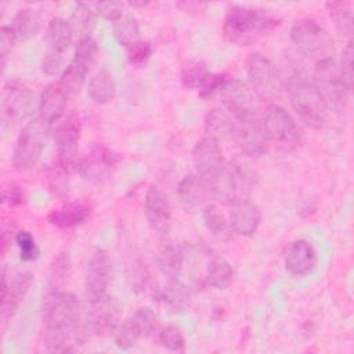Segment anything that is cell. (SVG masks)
<instances>
[{
	"label": "cell",
	"mask_w": 354,
	"mask_h": 354,
	"mask_svg": "<svg viewBox=\"0 0 354 354\" xmlns=\"http://www.w3.org/2000/svg\"><path fill=\"white\" fill-rule=\"evenodd\" d=\"M144 212L147 223L156 235H166L171 224V210L166 194L156 185H151L145 194Z\"/></svg>",
	"instance_id": "obj_19"
},
{
	"label": "cell",
	"mask_w": 354,
	"mask_h": 354,
	"mask_svg": "<svg viewBox=\"0 0 354 354\" xmlns=\"http://www.w3.org/2000/svg\"><path fill=\"white\" fill-rule=\"evenodd\" d=\"M148 4H149V1H130L129 3V6H131L134 8H141V7H145Z\"/></svg>",
	"instance_id": "obj_53"
},
{
	"label": "cell",
	"mask_w": 354,
	"mask_h": 354,
	"mask_svg": "<svg viewBox=\"0 0 354 354\" xmlns=\"http://www.w3.org/2000/svg\"><path fill=\"white\" fill-rule=\"evenodd\" d=\"M93 213V205L87 201H72L53 209L47 220L51 225L59 230H69L83 224Z\"/></svg>",
	"instance_id": "obj_21"
},
{
	"label": "cell",
	"mask_w": 354,
	"mask_h": 354,
	"mask_svg": "<svg viewBox=\"0 0 354 354\" xmlns=\"http://www.w3.org/2000/svg\"><path fill=\"white\" fill-rule=\"evenodd\" d=\"M129 279L131 289H134L136 292H144L149 283V272L145 263H142L141 260H136L130 266Z\"/></svg>",
	"instance_id": "obj_44"
},
{
	"label": "cell",
	"mask_w": 354,
	"mask_h": 354,
	"mask_svg": "<svg viewBox=\"0 0 354 354\" xmlns=\"http://www.w3.org/2000/svg\"><path fill=\"white\" fill-rule=\"evenodd\" d=\"M236 127V119L227 111L212 109L205 118V131L209 137L220 140H232Z\"/></svg>",
	"instance_id": "obj_26"
},
{
	"label": "cell",
	"mask_w": 354,
	"mask_h": 354,
	"mask_svg": "<svg viewBox=\"0 0 354 354\" xmlns=\"http://www.w3.org/2000/svg\"><path fill=\"white\" fill-rule=\"evenodd\" d=\"M1 201L4 205H8L10 207L19 206L25 201L24 189L15 183H8L7 185H4L1 191Z\"/></svg>",
	"instance_id": "obj_51"
},
{
	"label": "cell",
	"mask_w": 354,
	"mask_h": 354,
	"mask_svg": "<svg viewBox=\"0 0 354 354\" xmlns=\"http://www.w3.org/2000/svg\"><path fill=\"white\" fill-rule=\"evenodd\" d=\"M192 159L198 176L210 183L227 166L220 142L209 136L196 141L192 149Z\"/></svg>",
	"instance_id": "obj_17"
},
{
	"label": "cell",
	"mask_w": 354,
	"mask_h": 354,
	"mask_svg": "<svg viewBox=\"0 0 354 354\" xmlns=\"http://www.w3.org/2000/svg\"><path fill=\"white\" fill-rule=\"evenodd\" d=\"M62 64H64V54H58L55 51L47 50L41 58L40 68L44 75L55 76L59 72L62 73Z\"/></svg>",
	"instance_id": "obj_49"
},
{
	"label": "cell",
	"mask_w": 354,
	"mask_h": 354,
	"mask_svg": "<svg viewBox=\"0 0 354 354\" xmlns=\"http://www.w3.org/2000/svg\"><path fill=\"white\" fill-rule=\"evenodd\" d=\"M93 4H87V3H77L73 12H72V18H71V25L73 28V32L77 30L82 37L87 36L90 32V28L93 25V15L94 8H91Z\"/></svg>",
	"instance_id": "obj_40"
},
{
	"label": "cell",
	"mask_w": 354,
	"mask_h": 354,
	"mask_svg": "<svg viewBox=\"0 0 354 354\" xmlns=\"http://www.w3.org/2000/svg\"><path fill=\"white\" fill-rule=\"evenodd\" d=\"M138 339L148 337L156 326V314L149 307H138L127 319Z\"/></svg>",
	"instance_id": "obj_37"
},
{
	"label": "cell",
	"mask_w": 354,
	"mask_h": 354,
	"mask_svg": "<svg viewBox=\"0 0 354 354\" xmlns=\"http://www.w3.org/2000/svg\"><path fill=\"white\" fill-rule=\"evenodd\" d=\"M261 126L268 144L282 152H290L300 144V131L292 115L278 104H270L263 113Z\"/></svg>",
	"instance_id": "obj_8"
},
{
	"label": "cell",
	"mask_w": 354,
	"mask_h": 354,
	"mask_svg": "<svg viewBox=\"0 0 354 354\" xmlns=\"http://www.w3.org/2000/svg\"><path fill=\"white\" fill-rule=\"evenodd\" d=\"M73 28L69 21L61 17H54L47 25L46 39L48 43V50L58 54H64L73 40Z\"/></svg>",
	"instance_id": "obj_27"
},
{
	"label": "cell",
	"mask_w": 354,
	"mask_h": 354,
	"mask_svg": "<svg viewBox=\"0 0 354 354\" xmlns=\"http://www.w3.org/2000/svg\"><path fill=\"white\" fill-rule=\"evenodd\" d=\"M261 223V213L257 205L249 199L234 205L230 216V224L234 232L242 236L253 235Z\"/></svg>",
	"instance_id": "obj_23"
},
{
	"label": "cell",
	"mask_w": 354,
	"mask_h": 354,
	"mask_svg": "<svg viewBox=\"0 0 354 354\" xmlns=\"http://www.w3.org/2000/svg\"><path fill=\"white\" fill-rule=\"evenodd\" d=\"M97 57H98V46L95 40L90 35L80 37L72 61L86 66L87 69H91V66L97 61Z\"/></svg>",
	"instance_id": "obj_39"
},
{
	"label": "cell",
	"mask_w": 354,
	"mask_h": 354,
	"mask_svg": "<svg viewBox=\"0 0 354 354\" xmlns=\"http://www.w3.org/2000/svg\"><path fill=\"white\" fill-rule=\"evenodd\" d=\"M116 93V86L112 75L108 71L97 72L88 82L87 94L93 102L98 105L108 104L113 100Z\"/></svg>",
	"instance_id": "obj_30"
},
{
	"label": "cell",
	"mask_w": 354,
	"mask_h": 354,
	"mask_svg": "<svg viewBox=\"0 0 354 354\" xmlns=\"http://www.w3.org/2000/svg\"><path fill=\"white\" fill-rule=\"evenodd\" d=\"M326 10L332 18L336 29L351 37L353 33V3L351 1H329L326 3Z\"/></svg>",
	"instance_id": "obj_33"
},
{
	"label": "cell",
	"mask_w": 354,
	"mask_h": 354,
	"mask_svg": "<svg viewBox=\"0 0 354 354\" xmlns=\"http://www.w3.org/2000/svg\"><path fill=\"white\" fill-rule=\"evenodd\" d=\"M239 149L250 158H260L268 151V140L266 137L261 120L256 118L248 120H236V127L232 138Z\"/></svg>",
	"instance_id": "obj_18"
},
{
	"label": "cell",
	"mask_w": 354,
	"mask_h": 354,
	"mask_svg": "<svg viewBox=\"0 0 354 354\" xmlns=\"http://www.w3.org/2000/svg\"><path fill=\"white\" fill-rule=\"evenodd\" d=\"M68 97L64 94V91L59 88V86L55 84H48L40 94L39 101H37V111L41 119L48 122L50 124H54L58 122L64 113H65V106L68 102Z\"/></svg>",
	"instance_id": "obj_24"
},
{
	"label": "cell",
	"mask_w": 354,
	"mask_h": 354,
	"mask_svg": "<svg viewBox=\"0 0 354 354\" xmlns=\"http://www.w3.org/2000/svg\"><path fill=\"white\" fill-rule=\"evenodd\" d=\"M33 283V275L29 271H21L14 275L7 267L1 271V318L7 321L11 318L18 307L21 306L24 297Z\"/></svg>",
	"instance_id": "obj_16"
},
{
	"label": "cell",
	"mask_w": 354,
	"mask_h": 354,
	"mask_svg": "<svg viewBox=\"0 0 354 354\" xmlns=\"http://www.w3.org/2000/svg\"><path fill=\"white\" fill-rule=\"evenodd\" d=\"M290 41L299 54L315 62L333 58L335 43L332 36L314 19L296 21L290 29Z\"/></svg>",
	"instance_id": "obj_4"
},
{
	"label": "cell",
	"mask_w": 354,
	"mask_h": 354,
	"mask_svg": "<svg viewBox=\"0 0 354 354\" xmlns=\"http://www.w3.org/2000/svg\"><path fill=\"white\" fill-rule=\"evenodd\" d=\"M278 24V18L268 10L232 4L224 15L223 33L232 44L250 46L268 35Z\"/></svg>",
	"instance_id": "obj_1"
},
{
	"label": "cell",
	"mask_w": 354,
	"mask_h": 354,
	"mask_svg": "<svg viewBox=\"0 0 354 354\" xmlns=\"http://www.w3.org/2000/svg\"><path fill=\"white\" fill-rule=\"evenodd\" d=\"M113 263L112 257L105 249H97L87 264L84 277V292L87 301L106 295L112 281Z\"/></svg>",
	"instance_id": "obj_15"
},
{
	"label": "cell",
	"mask_w": 354,
	"mask_h": 354,
	"mask_svg": "<svg viewBox=\"0 0 354 354\" xmlns=\"http://www.w3.org/2000/svg\"><path fill=\"white\" fill-rule=\"evenodd\" d=\"M113 35L116 41L126 48L140 40V24L134 15H123L113 22Z\"/></svg>",
	"instance_id": "obj_35"
},
{
	"label": "cell",
	"mask_w": 354,
	"mask_h": 354,
	"mask_svg": "<svg viewBox=\"0 0 354 354\" xmlns=\"http://www.w3.org/2000/svg\"><path fill=\"white\" fill-rule=\"evenodd\" d=\"M155 264L167 279H176L183 271V250L176 243L167 242L158 249L155 254Z\"/></svg>",
	"instance_id": "obj_25"
},
{
	"label": "cell",
	"mask_w": 354,
	"mask_h": 354,
	"mask_svg": "<svg viewBox=\"0 0 354 354\" xmlns=\"http://www.w3.org/2000/svg\"><path fill=\"white\" fill-rule=\"evenodd\" d=\"M230 75L227 73H207V76L203 79L201 86L198 87V95L203 100L210 98L214 93L220 91L224 82L227 80Z\"/></svg>",
	"instance_id": "obj_45"
},
{
	"label": "cell",
	"mask_w": 354,
	"mask_h": 354,
	"mask_svg": "<svg viewBox=\"0 0 354 354\" xmlns=\"http://www.w3.org/2000/svg\"><path fill=\"white\" fill-rule=\"evenodd\" d=\"M221 101L236 120L256 118V101L252 88L238 77L228 76L220 88Z\"/></svg>",
	"instance_id": "obj_12"
},
{
	"label": "cell",
	"mask_w": 354,
	"mask_h": 354,
	"mask_svg": "<svg viewBox=\"0 0 354 354\" xmlns=\"http://www.w3.org/2000/svg\"><path fill=\"white\" fill-rule=\"evenodd\" d=\"M51 126L36 116L22 127L12 148V166L17 170H26L37 163L47 145Z\"/></svg>",
	"instance_id": "obj_5"
},
{
	"label": "cell",
	"mask_w": 354,
	"mask_h": 354,
	"mask_svg": "<svg viewBox=\"0 0 354 354\" xmlns=\"http://www.w3.org/2000/svg\"><path fill=\"white\" fill-rule=\"evenodd\" d=\"M36 105L35 93L22 83L10 82L1 105V118L6 126H14L28 119Z\"/></svg>",
	"instance_id": "obj_14"
},
{
	"label": "cell",
	"mask_w": 354,
	"mask_h": 354,
	"mask_svg": "<svg viewBox=\"0 0 354 354\" xmlns=\"http://www.w3.org/2000/svg\"><path fill=\"white\" fill-rule=\"evenodd\" d=\"M160 297L174 310H184L189 306L191 301L189 289L187 285L178 281V278L167 279V283L160 290Z\"/></svg>",
	"instance_id": "obj_32"
},
{
	"label": "cell",
	"mask_w": 354,
	"mask_h": 354,
	"mask_svg": "<svg viewBox=\"0 0 354 354\" xmlns=\"http://www.w3.org/2000/svg\"><path fill=\"white\" fill-rule=\"evenodd\" d=\"M207 73L209 71L205 64L199 61H188L181 69L180 80L187 90H198Z\"/></svg>",
	"instance_id": "obj_38"
},
{
	"label": "cell",
	"mask_w": 354,
	"mask_h": 354,
	"mask_svg": "<svg viewBox=\"0 0 354 354\" xmlns=\"http://www.w3.org/2000/svg\"><path fill=\"white\" fill-rule=\"evenodd\" d=\"M311 82L324 98L329 111L344 109L350 90L344 84L339 72V66L333 58L315 62Z\"/></svg>",
	"instance_id": "obj_9"
},
{
	"label": "cell",
	"mask_w": 354,
	"mask_h": 354,
	"mask_svg": "<svg viewBox=\"0 0 354 354\" xmlns=\"http://www.w3.org/2000/svg\"><path fill=\"white\" fill-rule=\"evenodd\" d=\"M285 270L293 277H306L317 266V252L307 239H296L289 243L283 254Z\"/></svg>",
	"instance_id": "obj_20"
},
{
	"label": "cell",
	"mask_w": 354,
	"mask_h": 354,
	"mask_svg": "<svg viewBox=\"0 0 354 354\" xmlns=\"http://www.w3.org/2000/svg\"><path fill=\"white\" fill-rule=\"evenodd\" d=\"M122 306L109 296L104 295L98 299L88 300L87 308V326L97 336H109L120 325Z\"/></svg>",
	"instance_id": "obj_11"
},
{
	"label": "cell",
	"mask_w": 354,
	"mask_h": 354,
	"mask_svg": "<svg viewBox=\"0 0 354 354\" xmlns=\"http://www.w3.org/2000/svg\"><path fill=\"white\" fill-rule=\"evenodd\" d=\"M283 88H288L290 105L300 120L311 129H322L328 123L329 108L314 87L311 79L301 69L292 71L282 77Z\"/></svg>",
	"instance_id": "obj_2"
},
{
	"label": "cell",
	"mask_w": 354,
	"mask_h": 354,
	"mask_svg": "<svg viewBox=\"0 0 354 354\" xmlns=\"http://www.w3.org/2000/svg\"><path fill=\"white\" fill-rule=\"evenodd\" d=\"M203 223L207 231L218 241L227 242L231 238V224L216 205H207L203 210Z\"/></svg>",
	"instance_id": "obj_31"
},
{
	"label": "cell",
	"mask_w": 354,
	"mask_h": 354,
	"mask_svg": "<svg viewBox=\"0 0 354 354\" xmlns=\"http://www.w3.org/2000/svg\"><path fill=\"white\" fill-rule=\"evenodd\" d=\"M17 37L14 35V32L11 30L10 26H6L3 25L0 28V57H1V65L4 66L12 47H14V43H15Z\"/></svg>",
	"instance_id": "obj_52"
},
{
	"label": "cell",
	"mask_w": 354,
	"mask_h": 354,
	"mask_svg": "<svg viewBox=\"0 0 354 354\" xmlns=\"http://www.w3.org/2000/svg\"><path fill=\"white\" fill-rule=\"evenodd\" d=\"M71 274V257L68 252H61L54 257V260L50 264L48 274H47V282L50 290H59L61 286L66 282L68 277Z\"/></svg>",
	"instance_id": "obj_36"
},
{
	"label": "cell",
	"mask_w": 354,
	"mask_h": 354,
	"mask_svg": "<svg viewBox=\"0 0 354 354\" xmlns=\"http://www.w3.org/2000/svg\"><path fill=\"white\" fill-rule=\"evenodd\" d=\"M80 317L82 306L79 299L65 290H50L41 303V321L44 330L66 332L80 340Z\"/></svg>",
	"instance_id": "obj_3"
},
{
	"label": "cell",
	"mask_w": 354,
	"mask_h": 354,
	"mask_svg": "<svg viewBox=\"0 0 354 354\" xmlns=\"http://www.w3.org/2000/svg\"><path fill=\"white\" fill-rule=\"evenodd\" d=\"M68 170H65L62 166L57 163L54 167L48 171V181L51 189L55 191L57 195H66L68 194V178H66Z\"/></svg>",
	"instance_id": "obj_50"
},
{
	"label": "cell",
	"mask_w": 354,
	"mask_h": 354,
	"mask_svg": "<svg viewBox=\"0 0 354 354\" xmlns=\"http://www.w3.org/2000/svg\"><path fill=\"white\" fill-rule=\"evenodd\" d=\"M160 344L170 351H183L185 347V337L183 330L176 325L163 328L159 333Z\"/></svg>",
	"instance_id": "obj_42"
},
{
	"label": "cell",
	"mask_w": 354,
	"mask_h": 354,
	"mask_svg": "<svg viewBox=\"0 0 354 354\" xmlns=\"http://www.w3.org/2000/svg\"><path fill=\"white\" fill-rule=\"evenodd\" d=\"M246 73L252 91L261 100L275 104L281 98L283 82L281 72L274 62L260 53L249 54L246 59Z\"/></svg>",
	"instance_id": "obj_6"
},
{
	"label": "cell",
	"mask_w": 354,
	"mask_h": 354,
	"mask_svg": "<svg viewBox=\"0 0 354 354\" xmlns=\"http://www.w3.org/2000/svg\"><path fill=\"white\" fill-rule=\"evenodd\" d=\"M138 336L137 333L133 330V328L130 326V324L127 321H124L123 324H120L118 326V329L113 332V342L115 346L120 350H129L137 342H138Z\"/></svg>",
	"instance_id": "obj_47"
},
{
	"label": "cell",
	"mask_w": 354,
	"mask_h": 354,
	"mask_svg": "<svg viewBox=\"0 0 354 354\" xmlns=\"http://www.w3.org/2000/svg\"><path fill=\"white\" fill-rule=\"evenodd\" d=\"M253 181L254 178L249 167L241 162H232L209 183L210 194L223 205L234 206L248 199Z\"/></svg>",
	"instance_id": "obj_7"
},
{
	"label": "cell",
	"mask_w": 354,
	"mask_h": 354,
	"mask_svg": "<svg viewBox=\"0 0 354 354\" xmlns=\"http://www.w3.org/2000/svg\"><path fill=\"white\" fill-rule=\"evenodd\" d=\"M152 44L148 40H138L127 47V59L133 65H144L152 55Z\"/></svg>",
	"instance_id": "obj_46"
},
{
	"label": "cell",
	"mask_w": 354,
	"mask_h": 354,
	"mask_svg": "<svg viewBox=\"0 0 354 354\" xmlns=\"http://www.w3.org/2000/svg\"><path fill=\"white\" fill-rule=\"evenodd\" d=\"M80 133V119L75 112L64 113V116L55 122L54 141L57 145V163L65 170L77 165Z\"/></svg>",
	"instance_id": "obj_10"
},
{
	"label": "cell",
	"mask_w": 354,
	"mask_h": 354,
	"mask_svg": "<svg viewBox=\"0 0 354 354\" xmlns=\"http://www.w3.org/2000/svg\"><path fill=\"white\" fill-rule=\"evenodd\" d=\"M353 55H354V51H353V41H351V39H350V40L347 41L346 47L343 48V53H342V57H340V64L337 65V66H339L340 76H342L344 84L347 86V88L350 90V93L353 91V84H354Z\"/></svg>",
	"instance_id": "obj_43"
},
{
	"label": "cell",
	"mask_w": 354,
	"mask_h": 354,
	"mask_svg": "<svg viewBox=\"0 0 354 354\" xmlns=\"http://www.w3.org/2000/svg\"><path fill=\"white\" fill-rule=\"evenodd\" d=\"M88 71L90 69H87L86 66H83L75 61H71V64L62 71L57 84L64 91V94L68 97V100L75 98L82 91V88L86 83V76H87Z\"/></svg>",
	"instance_id": "obj_29"
},
{
	"label": "cell",
	"mask_w": 354,
	"mask_h": 354,
	"mask_svg": "<svg viewBox=\"0 0 354 354\" xmlns=\"http://www.w3.org/2000/svg\"><path fill=\"white\" fill-rule=\"evenodd\" d=\"M123 7L124 4L122 1H98L93 4L94 12L108 21L116 22L119 18L123 17Z\"/></svg>",
	"instance_id": "obj_48"
},
{
	"label": "cell",
	"mask_w": 354,
	"mask_h": 354,
	"mask_svg": "<svg viewBox=\"0 0 354 354\" xmlns=\"http://www.w3.org/2000/svg\"><path fill=\"white\" fill-rule=\"evenodd\" d=\"M207 283L216 289H225L234 279V270L230 261L223 257L213 259L206 271Z\"/></svg>",
	"instance_id": "obj_34"
},
{
	"label": "cell",
	"mask_w": 354,
	"mask_h": 354,
	"mask_svg": "<svg viewBox=\"0 0 354 354\" xmlns=\"http://www.w3.org/2000/svg\"><path fill=\"white\" fill-rule=\"evenodd\" d=\"M120 159V155L112 148L104 144H94L79 158L76 169L84 178L100 183L113 171Z\"/></svg>",
	"instance_id": "obj_13"
},
{
	"label": "cell",
	"mask_w": 354,
	"mask_h": 354,
	"mask_svg": "<svg viewBox=\"0 0 354 354\" xmlns=\"http://www.w3.org/2000/svg\"><path fill=\"white\" fill-rule=\"evenodd\" d=\"M210 194V187L206 180L198 174H187L181 178L177 187V196L181 206L187 210L196 209L203 205Z\"/></svg>",
	"instance_id": "obj_22"
},
{
	"label": "cell",
	"mask_w": 354,
	"mask_h": 354,
	"mask_svg": "<svg viewBox=\"0 0 354 354\" xmlns=\"http://www.w3.org/2000/svg\"><path fill=\"white\" fill-rule=\"evenodd\" d=\"M15 239V243H17V248H18V252H19V259L22 261H35L39 254H40V249L36 243V239L35 236L29 232V231H18L14 236Z\"/></svg>",
	"instance_id": "obj_41"
},
{
	"label": "cell",
	"mask_w": 354,
	"mask_h": 354,
	"mask_svg": "<svg viewBox=\"0 0 354 354\" xmlns=\"http://www.w3.org/2000/svg\"><path fill=\"white\" fill-rule=\"evenodd\" d=\"M41 26L40 12L35 8L25 7L21 8L11 21V30L14 32L17 40H29L37 35Z\"/></svg>",
	"instance_id": "obj_28"
}]
</instances>
